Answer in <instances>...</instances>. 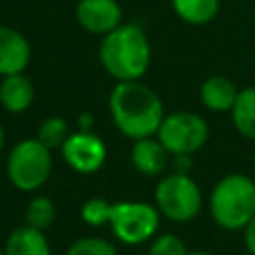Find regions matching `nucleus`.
Returning <instances> with one entry per match:
<instances>
[{"instance_id": "nucleus-1", "label": "nucleus", "mask_w": 255, "mask_h": 255, "mask_svg": "<svg viewBox=\"0 0 255 255\" xmlns=\"http://www.w3.org/2000/svg\"><path fill=\"white\" fill-rule=\"evenodd\" d=\"M114 126L131 141L157 133L165 116L159 96L139 80L118 82L110 94Z\"/></svg>"}, {"instance_id": "nucleus-2", "label": "nucleus", "mask_w": 255, "mask_h": 255, "mask_svg": "<svg viewBox=\"0 0 255 255\" xmlns=\"http://www.w3.org/2000/svg\"><path fill=\"white\" fill-rule=\"evenodd\" d=\"M100 62L104 70L118 82L141 80L151 64V46L145 30L139 24H120L110 34L102 36Z\"/></svg>"}, {"instance_id": "nucleus-3", "label": "nucleus", "mask_w": 255, "mask_h": 255, "mask_svg": "<svg viewBox=\"0 0 255 255\" xmlns=\"http://www.w3.org/2000/svg\"><path fill=\"white\" fill-rule=\"evenodd\" d=\"M209 213L227 231L245 229L255 217V181L245 173L219 179L209 195Z\"/></svg>"}, {"instance_id": "nucleus-4", "label": "nucleus", "mask_w": 255, "mask_h": 255, "mask_svg": "<svg viewBox=\"0 0 255 255\" xmlns=\"http://www.w3.org/2000/svg\"><path fill=\"white\" fill-rule=\"evenodd\" d=\"M52 173V149L38 137L20 139L8 153L6 175L18 191L32 193L40 189Z\"/></svg>"}, {"instance_id": "nucleus-5", "label": "nucleus", "mask_w": 255, "mask_h": 255, "mask_svg": "<svg viewBox=\"0 0 255 255\" xmlns=\"http://www.w3.org/2000/svg\"><path fill=\"white\" fill-rule=\"evenodd\" d=\"M155 207L157 211L175 223H187L201 211L203 197L199 185L189 173H169L155 185Z\"/></svg>"}, {"instance_id": "nucleus-6", "label": "nucleus", "mask_w": 255, "mask_h": 255, "mask_svg": "<svg viewBox=\"0 0 255 255\" xmlns=\"http://www.w3.org/2000/svg\"><path fill=\"white\" fill-rule=\"evenodd\" d=\"M161 213L147 201H116L112 203L110 227L116 239L126 245H139L157 233Z\"/></svg>"}, {"instance_id": "nucleus-7", "label": "nucleus", "mask_w": 255, "mask_h": 255, "mask_svg": "<svg viewBox=\"0 0 255 255\" xmlns=\"http://www.w3.org/2000/svg\"><path fill=\"white\" fill-rule=\"evenodd\" d=\"M209 135L207 122L195 112H171L165 114L155 137L171 153H195L203 147Z\"/></svg>"}, {"instance_id": "nucleus-8", "label": "nucleus", "mask_w": 255, "mask_h": 255, "mask_svg": "<svg viewBox=\"0 0 255 255\" xmlns=\"http://www.w3.org/2000/svg\"><path fill=\"white\" fill-rule=\"evenodd\" d=\"M64 161L78 173L90 175L102 169L108 157V147L92 129H78L68 135L62 145Z\"/></svg>"}, {"instance_id": "nucleus-9", "label": "nucleus", "mask_w": 255, "mask_h": 255, "mask_svg": "<svg viewBox=\"0 0 255 255\" xmlns=\"http://www.w3.org/2000/svg\"><path fill=\"white\" fill-rule=\"evenodd\" d=\"M122 18L118 0H80L76 4V20L90 34L106 36L122 24Z\"/></svg>"}, {"instance_id": "nucleus-10", "label": "nucleus", "mask_w": 255, "mask_h": 255, "mask_svg": "<svg viewBox=\"0 0 255 255\" xmlns=\"http://www.w3.org/2000/svg\"><path fill=\"white\" fill-rule=\"evenodd\" d=\"M32 46L28 38L10 26H0V76L20 74L28 68Z\"/></svg>"}, {"instance_id": "nucleus-11", "label": "nucleus", "mask_w": 255, "mask_h": 255, "mask_svg": "<svg viewBox=\"0 0 255 255\" xmlns=\"http://www.w3.org/2000/svg\"><path fill=\"white\" fill-rule=\"evenodd\" d=\"M169 151L163 147V143L149 135V137H141V139H135L133 145H131V163L133 167L143 173V175H159L165 171L167 167V161H169Z\"/></svg>"}, {"instance_id": "nucleus-12", "label": "nucleus", "mask_w": 255, "mask_h": 255, "mask_svg": "<svg viewBox=\"0 0 255 255\" xmlns=\"http://www.w3.org/2000/svg\"><path fill=\"white\" fill-rule=\"evenodd\" d=\"M34 102V84L24 72L4 76L0 82V106L10 114H22Z\"/></svg>"}, {"instance_id": "nucleus-13", "label": "nucleus", "mask_w": 255, "mask_h": 255, "mask_svg": "<svg viewBox=\"0 0 255 255\" xmlns=\"http://www.w3.org/2000/svg\"><path fill=\"white\" fill-rule=\"evenodd\" d=\"M237 86L233 80L227 76H209L201 88H199V98L201 104L211 110V112H231L235 100H237Z\"/></svg>"}, {"instance_id": "nucleus-14", "label": "nucleus", "mask_w": 255, "mask_h": 255, "mask_svg": "<svg viewBox=\"0 0 255 255\" xmlns=\"http://www.w3.org/2000/svg\"><path fill=\"white\" fill-rule=\"evenodd\" d=\"M4 255H52V251L44 231L24 223L6 237Z\"/></svg>"}, {"instance_id": "nucleus-15", "label": "nucleus", "mask_w": 255, "mask_h": 255, "mask_svg": "<svg viewBox=\"0 0 255 255\" xmlns=\"http://www.w3.org/2000/svg\"><path fill=\"white\" fill-rule=\"evenodd\" d=\"M231 118L235 129L243 137L255 139V86L239 90L237 100L231 108Z\"/></svg>"}, {"instance_id": "nucleus-16", "label": "nucleus", "mask_w": 255, "mask_h": 255, "mask_svg": "<svg viewBox=\"0 0 255 255\" xmlns=\"http://www.w3.org/2000/svg\"><path fill=\"white\" fill-rule=\"evenodd\" d=\"M175 14L191 26L209 24L219 12V0H171Z\"/></svg>"}, {"instance_id": "nucleus-17", "label": "nucleus", "mask_w": 255, "mask_h": 255, "mask_svg": "<svg viewBox=\"0 0 255 255\" xmlns=\"http://www.w3.org/2000/svg\"><path fill=\"white\" fill-rule=\"evenodd\" d=\"M24 219H26V225L44 231L56 219V203L48 195H36L28 201L24 209Z\"/></svg>"}, {"instance_id": "nucleus-18", "label": "nucleus", "mask_w": 255, "mask_h": 255, "mask_svg": "<svg viewBox=\"0 0 255 255\" xmlns=\"http://www.w3.org/2000/svg\"><path fill=\"white\" fill-rule=\"evenodd\" d=\"M70 135V126L62 116H48L36 129V137L48 147V149H56L62 147L64 141Z\"/></svg>"}, {"instance_id": "nucleus-19", "label": "nucleus", "mask_w": 255, "mask_h": 255, "mask_svg": "<svg viewBox=\"0 0 255 255\" xmlns=\"http://www.w3.org/2000/svg\"><path fill=\"white\" fill-rule=\"evenodd\" d=\"M66 255H120L118 253V247L104 239V237H94V235H88V237H80L76 239Z\"/></svg>"}, {"instance_id": "nucleus-20", "label": "nucleus", "mask_w": 255, "mask_h": 255, "mask_svg": "<svg viewBox=\"0 0 255 255\" xmlns=\"http://www.w3.org/2000/svg\"><path fill=\"white\" fill-rule=\"evenodd\" d=\"M110 213H112V203L106 197H90L84 201L80 209V217L84 223L92 227H102L110 223Z\"/></svg>"}, {"instance_id": "nucleus-21", "label": "nucleus", "mask_w": 255, "mask_h": 255, "mask_svg": "<svg viewBox=\"0 0 255 255\" xmlns=\"http://www.w3.org/2000/svg\"><path fill=\"white\" fill-rule=\"evenodd\" d=\"M187 253L189 251L185 241L175 233H161L149 239L147 255H187Z\"/></svg>"}, {"instance_id": "nucleus-22", "label": "nucleus", "mask_w": 255, "mask_h": 255, "mask_svg": "<svg viewBox=\"0 0 255 255\" xmlns=\"http://www.w3.org/2000/svg\"><path fill=\"white\" fill-rule=\"evenodd\" d=\"M173 157V171L175 173H189V167H191V153H177V155H171Z\"/></svg>"}, {"instance_id": "nucleus-23", "label": "nucleus", "mask_w": 255, "mask_h": 255, "mask_svg": "<svg viewBox=\"0 0 255 255\" xmlns=\"http://www.w3.org/2000/svg\"><path fill=\"white\" fill-rule=\"evenodd\" d=\"M243 231H245V233H243L245 247H247V251H249L251 255H255V217L251 219V223H249Z\"/></svg>"}, {"instance_id": "nucleus-24", "label": "nucleus", "mask_w": 255, "mask_h": 255, "mask_svg": "<svg viewBox=\"0 0 255 255\" xmlns=\"http://www.w3.org/2000/svg\"><path fill=\"white\" fill-rule=\"evenodd\" d=\"M92 124H94V118L90 114H80V122H78L80 129H92Z\"/></svg>"}, {"instance_id": "nucleus-25", "label": "nucleus", "mask_w": 255, "mask_h": 255, "mask_svg": "<svg viewBox=\"0 0 255 255\" xmlns=\"http://www.w3.org/2000/svg\"><path fill=\"white\" fill-rule=\"evenodd\" d=\"M4 143H6V135H4V128H2V124H0V153H2V149H4Z\"/></svg>"}, {"instance_id": "nucleus-26", "label": "nucleus", "mask_w": 255, "mask_h": 255, "mask_svg": "<svg viewBox=\"0 0 255 255\" xmlns=\"http://www.w3.org/2000/svg\"><path fill=\"white\" fill-rule=\"evenodd\" d=\"M187 255H211V253H207V251H191Z\"/></svg>"}, {"instance_id": "nucleus-27", "label": "nucleus", "mask_w": 255, "mask_h": 255, "mask_svg": "<svg viewBox=\"0 0 255 255\" xmlns=\"http://www.w3.org/2000/svg\"><path fill=\"white\" fill-rule=\"evenodd\" d=\"M0 255H4V247H0Z\"/></svg>"}]
</instances>
